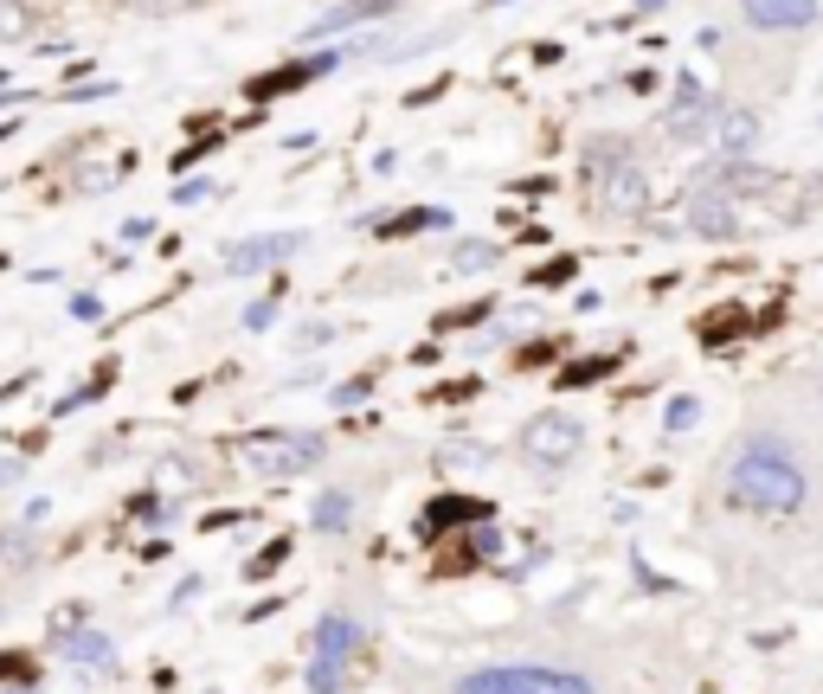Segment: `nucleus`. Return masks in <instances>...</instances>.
<instances>
[{"mask_svg": "<svg viewBox=\"0 0 823 694\" xmlns=\"http://www.w3.org/2000/svg\"><path fill=\"white\" fill-rule=\"evenodd\" d=\"M727 495L752 514H772V521H785V514L804 509V470L785 457V444L779 438H752L740 457H734V470H727Z\"/></svg>", "mask_w": 823, "mask_h": 694, "instance_id": "obj_1", "label": "nucleus"}, {"mask_svg": "<svg viewBox=\"0 0 823 694\" xmlns=\"http://www.w3.org/2000/svg\"><path fill=\"white\" fill-rule=\"evenodd\" d=\"M457 694H599L586 675L573 669H547V662H489V669H470Z\"/></svg>", "mask_w": 823, "mask_h": 694, "instance_id": "obj_2", "label": "nucleus"}, {"mask_svg": "<svg viewBox=\"0 0 823 694\" xmlns=\"http://www.w3.org/2000/svg\"><path fill=\"white\" fill-rule=\"evenodd\" d=\"M586 181H592V200H599L605 213H643L650 206V181H643V168L631 161L624 142L592 148L586 154Z\"/></svg>", "mask_w": 823, "mask_h": 694, "instance_id": "obj_3", "label": "nucleus"}, {"mask_svg": "<svg viewBox=\"0 0 823 694\" xmlns=\"http://www.w3.org/2000/svg\"><path fill=\"white\" fill-rule=\"evenodd\" d=\"M322 450H329V444L316 438V431H252V438L232 444V457H238L245 470H258L264 482H284V476L309 470Z\"/></svg>", "mask_w": 823, "mask_h": 694, "instance_id": "obj_4", "label": "nucleus"}, {"mask_svg": "<svg viewBox=\"0 0 823 694\" xmlns=\"http://www.w3.org/2000/svg\"><path fill=\"white\" fill-rule=\"evenodd\" d=\"M354 656H361V623L348 611H322L316 637H309V694H341Z\"/></svg>", "mask_w": 823, "mask_h": 694, "instance_id": "obj_5", "label": "nucleus"}, {"mask_svg": "<svg viewBox=\"0 0 823 694\" xmlns=\"http://www.w3.org/2000/svg\"><path fill=\"white\" fill-rule=\"evenodd\" d=\"M579 444H586V425H579V418L541 412V418H527V431H522V457L541 463V470H566V463L579 457Z\"/></svg>", "mask_w": 823, "mask_h": 694, "instance_id": "obj_6", "label": "nucleus"}, {"mask_svg": "<svg viewBox=\"0 0 823 694\" xmlns=\"http://www.w3.org/2000/svg\"><path fill=\"white\" fill-rule=\"evenodd\" d=\"M297 252H302L297 232H252V238H238L225 252V270L232 277H258V270H270V264H284V257H297Z\"/></svg>", "mask_w": 823, "mask_h": 694, "instance_id": "obj_7", "label": "nucleus"}, {"mask_svg": "<svg viewBox=\"0 0 823 694\" xmlns=\"http://www.w3.org/2000/svg\"><path fill=\"white\" fill-rule=\"evenodd\" d=\"M335 65H341V52H309V58H297V65H284V72L252 77V84H245V97H252V104H270V97H284V90H302V84L329 77Z\"/></svg>", "mask_w": 823, "mask_h": 694, "instance_id": "obj_8", "label": "nucleus"}, {"mask_svg": "<svg viewBox=\"0 0 823 694\" xmlns=\"http://www.w3.org/2000/svg\"><path fill=\"white\" fill-rule=\"evenodd\" d=\"M406 0H341V7H329L322 20H309V33H302V45H322V39H341L354 33V26H367V20H386V13H399Z\"/></svg>", "mask_w": 823, "mask_h": 694, "instance_id": "obj_9", "label": "nucleus"}, {"mask_svg": "<svg viewBox=\"0 0 823 694\" xmlns=\"http://www.w3.org/2000/svg\"><path fill=\"white\" fill-rule=\"evenodd\" d=\"M740 13L759 33H804L817 20V0H740Z\"/></svg>", "mask_w": 823, "mask_h": 694, "instance_id": "obj_10", "label": "nucleus"}, {"mask_svg": "<svg viewBox=\"0 0 823 694\" xmlns=\"http://www.w3.org/2000/svg\"><path fill=\"white\" fill-rule=\"evenodd\" d=\"M708 116H714L708 90H702L695 77H682V84H675V110H670V136H675V142H695V136H708V129H714Z\"/></svg>", "mask_w": 823, "mask_h": 694, "instance_id": "obj_11", "label": "nucleus"}, {"mask_svg": "<svg viewBox=\"0 0 823 694\" xmlns=\"http://www.w3.org/2000/svg\"><path fill=\"white\" fill-rule=\"evenodd\" d=\"M58 656L77 662V669H90V675H110V669H116V643L104 637V630H65V637H58Z\"/></svg>", "mask_w": 823, "mask_h": 694, "instance_id": "obj_12", "label": "nucleus"}, {"mask_svg": "<svg viewBox=\"0 0 823 694\" xmlns=\"http://www.w3.org/2000/svg\"><path fill=\"white\" fill-rule=\"evenodd\" d=\"M688 225H695L702 238H734V232H740V225H734V200L714 193V186H702V193L688 200Z\"/></svg>", "mask_w": 823, "mask_h": 694, "instance_id": "obj_13", "label": "nucleus"}, {"mask_svg": "<svg viewBox=\"0 0 823 694\" xmlns=\"http://www.w3.org/2000/svg\"><path fill=\"white\" fill-rule=\"evenodd\" d=\"M714 142L727 148V161H747V148L759 142V116L752 110H720L714 116Z\"/></svg>", "mask_w": 823, "mask_h": 694, "instance_id": "obj_14", "label": "nucleus"}, {"mask_svg": "<svg viewBox=\"0 0 823 694\" xmlns=\"http://www.w3.org/2000/svg\"><path fill=\"white\" fill-rule=\"evenodd\" d=\"M39 33V13L26 0H0V45H26Z\"/></svg>", "mask_w": 823, "mask_h": 694, "instance_id": "obj_15", "label": "nucleus"}, {"mask_svg": "<svg viewBox=\"0 0 823 694\" xmlns=\"http://www.w3.org/2000/svg\"><path fill=\"white\" fill-rule=\"evenodd\" d=\"M348 509H354V502H348L341 489H329V495L309 502V527H316V534H341V527H348Z\"/></svg>", "mask_w": 823, "mask_h": 694, "instance_id": "obj_16", "label": "nucleus"}, {"mask_svg": "<svg viewBox=\"0 0 823 694\" xmlns=\"http://www.w3.org/2000/svg\"><path fill=\"white\" fill-rule=\"evenodd\" d=\"M438 225H450L445 206H412V213H393L380 232H386V238H406V232H438Z\"/></svg>", "mask_w": 823, "mask_h": 694, "instance_id": "obj_17", "label": "nucleus"}, {"mask_svg": "<svg viewBox=\"0 0 823 694\" xmlns=\"http://www.w3.org/2000/svg\"><path fill=\"white\" fill-rule=\"evenodd\" d=\"M450 257H457V270H489V264H495L502 252H495L489 238H463V245H457Z\"/></svg>", "mask_w": 823, "mask_h": 694, "instance_id": "obj_18", "label": "nucleus"}, {"mask_svg": "<svg viewBox=\"0 0 823 694\" xmlns=\"http://www.w3.org/2000/svg\"><path fill=\"white\" fill-rule=\"evenodd\" d=\"M695 418H702V405L688 399V393H682V399H670V412H663V425H670V431H688Z\"/></svg>", "mask_w": 823, "mask_h": 694, "instance_id": "obj_19", "label": "nucleus"}, {"mask_svg": "<svg viewBox=\"0 0 823 694\" xmlns=\"http://www.w3.org/2000/svg\"><path fill=\"white\" fill-rule=\"evenodd\" d=\"M599 373H611V361H579V366H566V373H560V386H592Z\"/></svg>", "mask_w": 823, "mask_h": 694, "instance_id": "obj_20", "label": "nucleus"}, {"mask_svg": "<svg viewBox=\"0 0 823 694\" xmlns=\"http://www.w3.org/2000/svg\"><path fill=\"white\" fill-rule=\"evenodd\" d=\"M270 316H277V296H258L252 309H245V329L258 334V329H270Z\"/></svg>", "mask_w": 823, "mask_h": 694, "instance_id": "obj_21", "label": "nucleus"}, {"mask_svg": "<svg viewBox=\"0 0 823 694\" xmlns=\"http://www.w3.org/2000/svg\"><path fill=\"white\" fill-rule=\"evenodd\" d=\"M566 277H573V257H554V264H547V270H541L534 284H541V290H560Z\"/></svg>", "mask_w": 823, "mask_h": 694, "instance_id": "obj_22", "label": "nucleus"}, {"mask_svg": "<svg viewBox=\"0 0 823 694\" xmlns=\"http://www.w3.org/2000/svg\"><path fill=\"white\" fill-rule=\"evenodd\" d=\"M26 482V457H0V489H20Z\"/></svg>", "mask_w": 823, "mask_h": 694, "instance_id": "obj_23", "label": "nucleus"}, {"mask_svg": "<svg viewBox=\"0 0 823 694\" xmlns=\"http://www.w3.org/2000/svg\"><path fill=\"white\" fill-rule=\"evenodd\" d=\"M374 393V380H348V386H335V405H361Z\"/></svg>", "mask_w": 823, "mask_h": 694, "instance_id": "obj_24", "label": "nucleus"}, {"mask_svg": "<svg viewBox=\"0 0 823 694\" xmlns=\"http://www.w3.org/2000/svg\"><path fill=\"white\" fill-rule=\"evenodd\" d=\"M206 193H213V186H206V181H188V186H181V193H174V200H181V206H193V200H206Z\"/></svg>", "mask_w": 823, "mask_h": 694, "instance_id": "obj_25", "label": "nucleus"}, {"mask_svg": "<svg viewBox=\"0 0 823 694\" xmlns=\"http://www.w3.org/2000/svg\"><path fill=\"white\" fill-rule=\"evenodd\" d=\"M329 334H335V329H302V334H297V348H302V354H309V348H322Z\"/></svg>", "mask_w": 823, "mask_h": 694, "instance_id": "obj_26", "label": "nucleus"}, {"mask_svg": "<svg viewBox=\"0 0 823 694\" xmlns=\"http://www.w3.org/2000/svg\"><path fill=\"white\" fill-rule=\"evenodd\" d=\"M13 129H20V122H0V142H7V136H13Z\"/></svg>", "mask_w": 823, "mask_h": 694, "instance_id": "obj_27", "label": "nucleus"}, {"mask_svg": "<svg viewBox=\"0 0 823 694\" xmlns=\"http://www.w3.org/2000/svg\"><path fill=\"white\" fill-rule=\"evenodd\" d=\"M489 7H509V0H489Z\"/></svg>", "mask_w": 823, "mask_h": 694, "instance_id": "obj_28", "label": "nucleus"}]
</instances>
